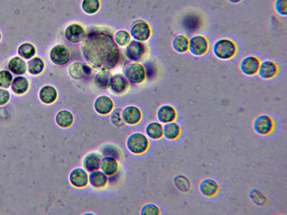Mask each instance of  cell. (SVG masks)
Segmentation results:
<instances>
[{"label":"cell","instance_id":"ac0fdd59","mask_svg":"<svg viewBox=\"0 0 287 215\" xmlns=\"http://www.w3.org/2000/svg\"><path fill=\"white\" fill-rule=\"evenodd\" d=\"M118 168H119V165H118V161L113 156L106 155L101 158L99 169L104 172L106 176H114L117 174Z\"/></svg>","mask_w":287,"mask_h":215},{"label":"cell","instance_id":"5b68a950","mask_svg":"<svg viewBox=\"0 0 287 215\" xmlns=\"http://www.w3.org/2000/svg\"><path fill=\"white\" fill-rule=\"evenodd\" d=\"M148 52V48L145 42L131 40L124 50V55L130 61L140 62Z\"/></svg>","mask_w":287,"mask_h":215},{"label":"cell","instance_id":"b9f144b4","mask_svg":"<svg viewBox=\"0 0 287 215\" xmlns=\"http://www.w3.org/2000/svg\"><path fill=\"white\" fill-rule=\"evenodd\" d=\"M144 68H145L146 77L147 79H152L153 77H155L156 69L155 65L153 64L152 62H148L144 65Z\"/></svg>","mask_w":287,"mask_h":215},{"label":"cell","instance_id":"7a4b0ae2","mask_svg":"<svg viewBox=\"0 0 287 215\" xmlns=\"http://www.w3.org/2000/svg\"><path fill=\"white\" fill-rule=\"evenodd\" d=\"M122 72L130 83L133 85H140L147 79L144 65L139 62H125L122 65Z\"/></svg>","mask_w":287,"mask_h":215},{"label":"cell","instance_id":"ba28073f","mask_svg":"<svg viewBox=\"0 0 287 215\" xmlns=\"http://www.w3.org/2000/svg\"><path fill=\"white\" fill-rule=\"evenodd\" d=\"M87 34L85 27L78 22H73L67 26L64 32L65 38L72 44L83 42Z\"/></svg>","mask_w":287,"mask_h":215},{"label":"cell","instance_id":"7c38bea8","mask_svg":"<svg viewBox=\"0 0 287 215\" xmlns=\"http://www.w3.org/2000/svg\"><path fill=\"white\" fill-rule=\"evenodd\" d=\"M260 63V60L257 57L254 56L245 57L240 63V71L243 75H247V76L257 75Z\"/></svg>","mask_w":287,"mask_h":215},{"label":"cell","instance_id":"7402d4cb","mask_svg":"<svg viewBox=\"0 0 287 215\" xmlns=\"http://www.w3.org/2000/svg\"><path fill=\"white\" fill-rule=\"evenodd\" d=\"M8 69L13 75H23L27 73L26 60L19 56L10 58L8 64Z\"/></svg>","mask_w":287,"mask_h":215},{"label":"cell","instance_id":"ee69618b","mask_svg":"<svg viewBox=\"0 0 287 215\" xmlns=\"http://www.w3.org/2000/svg\"><path fill=\"white\" fill-rule=\"evenodd\" d=\"M230 3H233V4H236V3H239L242 0H228Z\"/></svg>","mask_w":287,"mask_h":215},{"label":"cell","instance_id":"d590c367","mask_svg":"<svg viewBox=\"0 0 287 215\" xmlns=\"http://www.w3.org/2000/svg\"><path fill=\"white\" fill-rule=\"evenodd\" d=\"M173 182H174L176 188L178 190L181 191V192H189L190 188H191V184H190V180L186 177L183 176V175H178V176L175 177Z\"/></svg>","mask_w":287,"mask_h":215},{"label":"cell","instance_id":"cb8c5ba5","mask_svg":"<svg viewBox=\"0 0 287 215\" xmlns=\"http://www.w3.org/2000/svg\"><path fill=\"white\" fill-rule=\"evenodd\" d=\"M101 154L99 152H91L84 158L83 166L88 172H92L100 168Z\"/></svg>","mask_w":287,"mask_h":215},{"label":"cell","instance_id":"d4e9b609","mask_svg":"<svg viewBox=\"0 0 287 215\" xmlns=\"http://www.w3.org/2000/svg\"><path fill=\"white\" fill-rule=\"evenodd\" d=\"M89 184L94 189L104 188L108 184V177L101 170H95L89 175Z\"/></svg>","mask_w":287,"mask_h":215},{"label":"cell","instance_id":"f6af8a7d","mask_svg":"<svg viewBox=\"0 0 287 215\" xmlns=\"http://www.w3.org/2000/svg\"><path fill=\"white\" fill-rule=\"evenodd\" d=\"M2 39H3V34H2V32H0V42H1Z\"/></svg>","mask_w":287,"mask_h":215},{"label":"cell","instance_id":"30bf717a","mask_svg":"<svg viewBox=\"0 0 287 215\" xmlns=\"http://www.w3.org/2000/svg\"><path fill=\"white\" fill-rule=\"evenodd\" d=\"M253 128L259 135H269L274 129V121L269 115L261 114L257 116L253 123Z\"/></svg>","mask_w":287,"mask_h":215},{"label":"cell","instance_id":"836d02e7","mask_svg":"<svg viewBox=\"0 0 287 215\" xmlns=\"http://www.w3.org/2000/svg\"><path fill=\"white\" fill-rule=\"evenodd\" d=\"M113 40L119 48H125L132 40L130 32L126 30H119L113 34Z\"/></svg>","mask_w":287,"mask_h":215},{"label":"cell","instance_id":"e0dca14e","mask_svg":"<svg viewBox=\"0 0 287 215\" xmlns=\"http://www.w3.org/2000/svg\"><path fill=\"white\" fill-rule=\"evenodd\" d=\"M178 116L176 109L173 106L169 104H165L158 108L157 111V118L158 121L162 124L175 121Z\"/></svg>","mask_w":287,"mask_h":215},{"label":"cell","instance_id":"60d3db41","mask_svg":"<svg viewBox=\"0 0 287 215\" xmlns=\"http://www.w3.org/2000/svg\"><path fill=\"white\" fill-rule=\"evenodd\" d=\"M251 193L253 194V195L250 194V197L256 204H257L258 200H259V205H265L266 203L267 202V199L264 194L260 193L261 194H259V196H258V191L256 189L252 190Z\"/></svg>","mask_w":287,"mask_h":215},{"label":"cell","instance_id":"e575fe53","mask_svg":"<svg viewBox=\"0 0 287 215\" xmlns=\"http://www.w3.org/2000/svg\"><path fill=\"white\" fill-rule=\"evenodd\" d=\"M184 22H190V25L184 27L187 32H194L199 30L200 27L201 20L197 15H189L183 20Z\"/></svg>","mask_w":287,"mask_h":215},{"label":"cell","instance_id":"d6a6232c","mask_svg":"<svg viewBox=\"0 0 287 215\" xmlns=\"http://www.w3.org/2000/svg\"><path fill=\"white\" fill-rule=\"evenodd\" d=\"M81 10L84 13L94 15L101 9L100 0H82Z\"/></svg>","mask_w":287,"mask_h":215},{"label":"cell","instance_id":"2e32d148","mask_svg":"<svg viewBox=\"0 0 287 215\" xmlns=\"http://www.w3.org/2000/svg\"><path fill=\"white\" fill-rule=\"evenodd\" d=\"M94 110L99 115L109 114L114 108V103L113 100L108 96H99L96 98L94 103Z\"/></svg>","mask_w":287,"mask_h":215},{"label":"cell","instance_id":"4dcf8cb0","mask_svg":"<svg viewBox=\"0 0 287 215\" xmlns=\"http://www.w3.org/2000/svg\"><path fill=\"white\" fill-rule=\"evenodd\" d=\"M172 47L176 53H187L189 51L188 37L185 34H177L172 41Z\"/></svg>","mask_w":287,"mask_h":215},{"label":"cell","instance_id":"9a60e30c","mask_svg":"<svg viewBox=\"0 0 287 215\" xmlns=\"http://www.w3.org/2000/svg\"><path fill=\"white\" fill-rule=\"evenodd\" d=\"M121 116L127 125H135L142 120V113L137 106H128L122 109Z\"/></svg>","mask_w":287,"mask_h":215},{"label":"cell","instance_id":"d6986e66","mask_svg":"<svg viewBox=\"0 0 287 215\" xmlns=\"http://www.w3.org/2000/svg\"><path fill=\"white\" fill-rule=\"evenodd\" d=\"M278 65L274 61L271 60H264L261 62L259 66V77L264 80H269L274 76H276L278 73Z\"/></svg>","mask_w":287,"mask_h":215},{"label":"cell","instance_id":"4316f807","mask_svg":"<svg viewBox=\"0 0 287 215\" xmlns=\"http://www.w3.org/2000/svg\"><path fill=\"white\" fill-rule=\"evenodd\" d=\"M181 134V127L175 121L170 122L163 125V137L168 140L178 139Z\"/></svg>","mask_w":287,"mask_h":215},{"label":"cell","instance_id":"8992f818","mask_svg":"<svg viewBox=\"0 0 287 215\" xmlns=\"http://www.w3.org/2000/svg\"><path fill=\"white\" fill-rule=\"evenodd\" d=\"M130 33L132 38L135 40L146 42L152 36V29L145 20H136L130 26Z\"/></svg>","mask_w":287,"mask_h":215},{"label":"cell","instance_id":"74e56055","mask_svg":"<svg viewBox=\"0 0 287 215\" xmlns=\"http://www.w3.org/2000/svg\"><path fill=\"white\" fill-rule=\"evenodd\" d=\"M122 108H117L113 109L111 112L110 115V120H111V123L116 128H121L125 126L126 123L124 121L123 118L121 116Z\"/></svg>","mask_w":287,"mask_h":215},{"label":"cell","instance_id":"3957f363","mask_svg":"<svg viewBox=\"0 0 287 215\" xmlns=\"http://www.w3.org/2000/svg\"><path fill=\"white\" fill-rule=\"evenodd\" d=\"M237 53V46L231 39L222 38L216 41L213 46V53L218 59H231Z\"/></svg>","mask_w":287,"mask_h":215},{"label":"cell","instance_id":"4fadbf2b","mask_svg":"<svg viewBox=\"0 0 287 215\" xmlns=\"http://www.w3.org/2000/svg\"><path fill=\"white\" fill-rule=\"evenodd\" d=\"M130 88V82L123 74L116 73L112 75L109 90L113 94L120 96L125 94Z\"/></svg>","mask_w":287,"mask_h":215},{"label":"cell","instance_id":"ffe728a7","mask_svg":"<svg viewBox=\"0 0 287 215\" xmlns=\"http://www.w3.org/2000/svg\"><path fill=\"white\" fill-rule=\"evenodd\" d=\"M199 190L206 197H213L219 192L220 187L218 182L213 179L207 178L201 181L199 185Z\"/></svg>","mask_w":287,"mask_h":215},{"label":"cell","instance_id":"484cf974","mask_svg":"<svg viewBox=\"0 0 287 215\" xmlns=\"http://www.w3.org/2000/svg\"><path fill=\"white\" fill-rule=\"evenodd\" d=\"M27 64V72L34 76L44 73L45 68H46L44 60L39 56H35L28 60Z\"/></svg>","mask_w":287,"mask_h":215},{"label":"cell","instance_id":"83f0119b","mask_svg":"<svg viewBox=\"0 0 287 215\" xmlns=\"http://www.w3.org/2000/svg\"><path fill=\"white\" fill-rule=\"evenodd\" d=\"M112 74L110 70H99L94 77V84L102 89H109Z\"/></svg>","mask_w":287,"mask_h":215},{"label":"cell","instance_id":"6da1fadb","mask_svg":"<svg viewBox=\"0 0 287 215\" xmlns=\"http://www.w3.org/2000/svg\"><path fill=\"white\" fill-rule=\"evenodd\" d=\"M81 43L84 60L96 70H113L121 63L123 54L113 40V34L107 28L93 27Z\"/></svg>","mask_w":287,"mask_h":215},{"label":"cell","instance_id":"f35d334b","mask_svg":"<svg viewBox=\"0 0 287 215\" xmlns=\"http://www.w3.org/2000/svg\"><path fill=\"white\" fill-rule=\"evenodd\" d=\"M140 214L142 215H159L161 214L159 206L152 203L144 204L141 209Z\"/></svg>","mask_w":287,"mask_h":215},{"label":"cell","instance_id":"603a6c76","mask_svg":"<svg viewBox=\"0 0 287 215\" xmlns=\"http://www.w3.org/2000/svg\"><path fill=\"white\" fill-rule=\"evenodd\" d=\"M30 81L27 77L24 75H17L16 77H14L10 88L14 94L21 96L26 94L30 89Z\"/></svg>","mask_w":287,"mask_h":215},{"label":"cell","instance_id":"44dd1931","mask_svg":"<svg viewBox=\"0 0 287 215\" xmlns=\"http://www.w3.org/2000/svg\"><path fill=\"white\" fill-rule=\"evenodd\" d=\"M58 96V91L54 86L51 85L43 86L38 93L39 101L46 105H51L56 102Z\"/></svg>","mask_w":287,"mask_h":215},{"label":"cell","instance_id":"ab89813d","mask_svg":"<svg viewBox=\"0 0 287 215\" xmlns=\"http://www.w3.org/2000/svg\"><path fill=\"white\" fill-rule=\"evenodd\" d=\"M275 11L281 16H286L287 0H276L274 3Z\"/></svg>","mask_w":287,"mask_h":215},{"label":"cell","instance_id":"277c9868","mask_svg":"<svg viewBox=\"0 0 287 215\" xmlns=\"http://www.w3.org/2000/svg\"><path fill=\"white\" fill-rule=\"evenodd\" d=\"M127 149L132 154L135 155L143 154L147 152L149 147L148 137L141 132H134L129 136L127 139Z\"/></svg>","mask_w":287,"mask_h":215},{"label":"cell","instance_id":"8fae6325","mask_svg":"<svg viewBox=\"0 0 287 215\" xmlns=\"http://www.w3.org/2000/svg\"><path fill=\"white\" fill-rule=\"evenodd\" d=\"M68 73L73 80H82L92 73V68L86 63L75 61L68 67Z\"/></svg>","mask_w":287,"mask_h":215},{"label":"cell","instance_id":"9c48e42d","mask_svg":"<svg viewBox=\"0 0 287 215\" xmlns=\"http://www.w3.org/2000/svg\"><path fill=\"white\" fill-rule=\"evenodd\" d=\"M209 43L207 38L202 34H195L189 39V51L192 56H204L209 51Z\"/></svg>","mask_w":287,"mask_h":215},{"label":"cell","instance_id":"f1b7e54d","mask_svg":"<svg viewBox=\"0 0 287 215\" xmlns=\"http://www.w3.org/2000/svg\"><path fill=\"white\" fill-rule=\"evenodd\" d=\"M145 134L152 140H159L163 137V125L159 121H152L146 125Z\"/></svg>","mask_w":287,"mask_h":215},{"label":"cell","instance_id":"7bdbcfd3","mask_svg":"<svg viewBox=\"0 0 287 215\" xmlns=\"http://www.w3.org/2000/svg\"><path fill=\"white\" fill-rule=\"evenodd\" d=\"M11 95L9 91L5 89L0 88V106H5L9 103Z\"/></svg>","mask_w":287,"mask_h":215},{"label":"cell","instance_id":"1f68e13d","mask_svg":"<svg viewBox=\"0 0 287 215\" xmlns=\"http://www.w3.org/2000/svg\"><path fill=\"white\" fill-rule=\"evenodd\" d=\"M18 56L23 59L28 60L35 56L37 49L33 44L30 42H23L18 48Z\"/></svg>","mask_w":287,"mask_h":215},{"label":"cell","instance_id":"52a82bcc","mask_svg":"<svg viewBox=\"0 0 287 215\" xmlns=\"http://www.w3.org/2000/svg\"><path fill=\"white\" fill-rule=\"evenodd\" d=\"M71 52L69 48L63 44H57L49 52V58L51 63L58 66H63L69 62Z\"/></svg>","mask_w":287,"mask_h":215},{"label":"cell","instance_id":"5bb4252c","mask_svg":"<svg viewBox=\"0 0 287 215\" xmlns=\"http://www.w3.org/2000/svg\"><path fill=\"white\" fill-rule=\"evenodd\" d=\"M69 182L70 185L75 188L81 189L89 185L88 171L83 168H75L70 172Z\"/></svg>","mask_w":287,"mask_h":215},{"label":"cell","instance_id":"f546056e","mask_svg":"<svg viewBox=\"0 0 287 215\" xmlns=\"http://www.w3.org/2000/svg\"><path fill=\"white\" fill-rule=\"evenodd\" d=\"M73 121H74V116L73 113L68 110H61L56 114V123L61 128H69L73 125Z\"/></svg>","mask_w":287,"mask_h":215},{"label":"cell","instance_id":"8d00e7d4","mask_svg":"<svg viewBox=\"0 0 287 215\" xmlns=\"http://www.w3.org/2000/svg\"><path fill=\"white\" fill-rule=\"evenodd\" d=\"M13 74L9 70L3 69L0 70V88L8 89L11 86L13 80Z\"/></svg>","mask_w":287,"mask_h":215}]
</instances>
